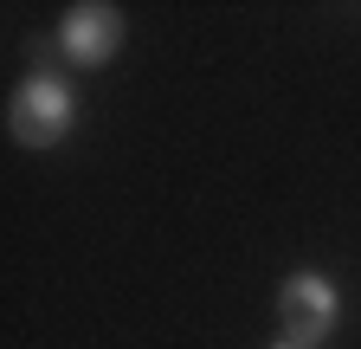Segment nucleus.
I'll use <instances>...</instances> for the list:
<instances>
[{"label": "nucleus", "mask_w": 361, "mask_h": 349, "mask_svg": "<svg viewBox=\"0 0 361 349\" xmlns=\"http://www.w3.org/2000/svg\"><path fill=\"white\" fill-rule=\"evenodd\" d=\"M71 123H78V97H71L65 78H52V71L20 78V91L7 104V129H13L20 149H52V143H65Z\"/></svg>", "instance_id": "nucleus-1"}, {"label": "nucleus", "mask_w": 361, "mask_h": 349, "mask_svg": "<svg viewBox=\"0 0 361 349\" xmlns=\"http://www.w3.org/2000/svg\"><path fill=\"white\" fill-rule=\"evenodd\" d=\"M336 324H342V291H336V278H323V272H290L278 285V330L290 343H316V349H323V336Z\"/></svg>", "instance_id": "nucleus-2"}, {"label": "nucleus", "mask_w": 361, "mask_h": 349, "mask_svg": "<svg viewBox=\"0 0 361 349\" xmlns=\"http://www.w3.org/2000/svg\"><path fill=\"white\" fill-rule=\"evenodd\" d=\"M116 46H123V13H116V7H104V0H78V7L59 20V52H65L78 71L110 65V59H116Z\"/></svg>", "instance_id": "nucleus-3"}, {"label": "nucleus", "mask_w": 361, "mask_h": 349, "mask_svg": "<svg viewBox=\"0 0 361 349\" xmlns=\"http://www.w3.org/2000/svg\"><path fill=\"white\" fill-rule=\"evenodd\" d=\"M271 349H316V343H290V336H278V343H271Z\"/></svg>", "instance_id": "nucleus-4"}]
</instances>
